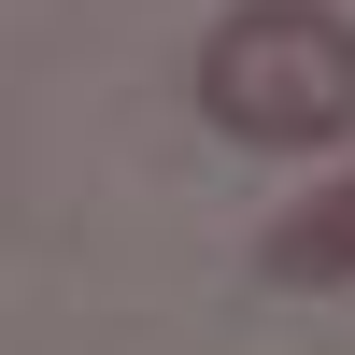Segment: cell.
Returning a JSON list of instances; mask_svg holds the SVG:
<instances>
[{
  "mask_svg": "<svg viewBox=\"0 0 355 355\" xmlns=\"http://www.w3.org/2000/svg\"><path fill=\"white\" fill-rule=\"evenodd\" d=\"M199 114H214L242 157H313L355 142V15L327 0H242L199 43Z\"/></svg>",
  "mask_w": 355,
  "mask_h": 355,
  "instance_id": "obj_1",
  "label": "cell"
},
{
  "mask_svg": "<svg viewBox=\"0 0 355 355\" xmlns=\"http://www.w3.org/2000/svg\"><path fill=\"white\" fill-rule=\"evenodd\" d=\"M256 284H299V299H313V284H355V171L327 199H299V214L256 227Z\"/></svg>",
  "mask_w": 355,
  "mask_h": 355,
  "instance_id": "obj_2",
  "label": "cell"
}]
</instances>
